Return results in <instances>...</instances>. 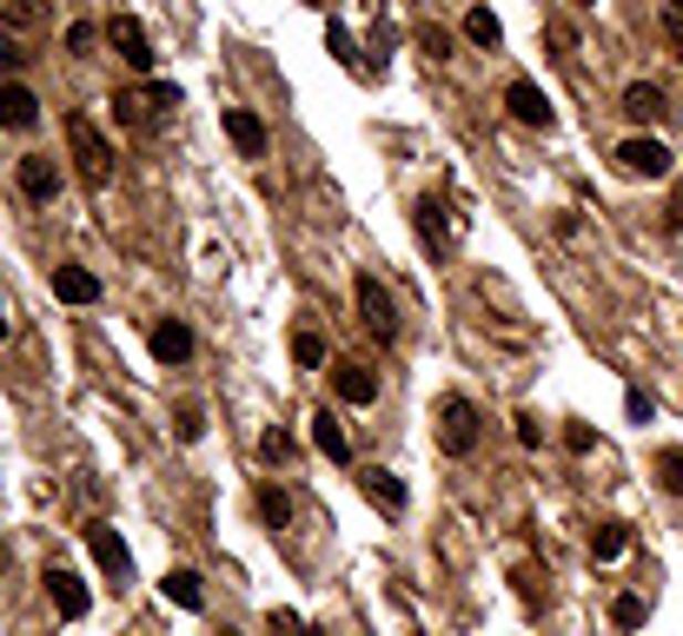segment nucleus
Wrapping results in <instances>:
<instances>
[{
  "mask_svg": "<svg viewBox=\"0 0 683 636\" xmlns=\"http://www.w3.org/2000/svg\"><path fill=\"white\" fill-rule=\"evenodd\" d=\"M66 153H73V173L86 186H106L113 179V139L86 119V113H66Z\"/></svg>",
  "mask_w": 683,
  "mask_h": 636,
  "instance_id": "obj_1",
  "label": "nucleus"
},
{
  "mask_svg": "<svg viewBox=\"0 0 683 636\" xmlns=\"http://www.w3.org/2000/svg\"><path fill=\"white\" fill-rule=\"evenodd\" d=\"M478 425H485V418H478L472 398H458V392L438 398V451H445V458H472V451H478Z\"/></svg>",
  "mask_w": 683,
  "mask_h": 636,
  "instance_id": "obj_2",
  "label": "nucleus"
},
{
  "mask_svg": "<svg viewBox=\"0 0 683 636\" xmlns=\"http://www.w3.org/2000/svg\"><path fill=\"white\" fill-rule=\"evenodd\" d=\"M352 299H359V319H365V332H372L379 345H392V338H399V299L385 292V279H379V272H359Z\"/></svg>",
  "mask_w": 683,
  "mask_h": 636,
  "instance_id": "obj_3",
  "label": "nucleus"
},
{
  "mask_svg": "<svg viewBox=\"0 0 683 636\" xmlns=\"http://www.w3.org/2000/svg\"><path fill=\"white\" fill-rule=\"evenodd\" d=\"M106 46H113V53H120V60H126L139 80H153V60H159V53H153V40H146V27H139L133 13H113V27H106Z\"/></svg>",
  "mask_w": 683,
  "mask_h": 636,
  "instance_id": "obj_4",
  "label": "nucleus"
},
{
  "mask_svg": "<svg viewBox=\"0 0 683 636\" xmlns=\"http://www.w3.org/2000/svg\"><path fill=\"white\" fill-rule=\"evenodd\" d=\"M505 106H511V119H518V126H538V133H551V126H558V106L545 100V86H538V80H511V86H505Z\"/></svg>",
  "mask_w": 683,
  "mask_h": 636,
  "instance_id": "obj_5",
  "label": "nucleus"
},
{
  "mask_svg": "<svg viewBox=\"0 0 683 636\" xmlns=\"http://www.w3.org/2000/svg\"><path fill=\"white\" fill-rule=\"evenodd\" d=\"M80 538H86V551H93V564H100V571H106L113 584H126V577H133V551H126V538H120L113 524H86Z\"/></svg>",
  "mask_w": 683,
  "mask_h": 636,
  "instance_id": "obj_6",
  "label": "nucleus"
},
{
  "mask_svg": "<svg viewBox=\"0 0 683 636\" xmlns=\"http://www.w3.org/2000/svg\"><path fill=\"white\" fill-rule=\"evenodd\" d=\"M618 166H624L631 179H664V173H671V146L651 139V133H638V139L618 146Z\"/></svg>",
  "mask_w": 683,
  "mask_h": 636,
  "instance_id": "obj_7",
  "label": "nucleus"
},
{
  "mask_svg": "<svg viewBox=\"0 0 683 636\" xmlns=\"http://www.w3.org/2000/svg\"><path fill=\"white\" fill-rule=\"evenodd\" d=\"M40 584H46V604H53V611H60L66 624H80V617L93 611V597H86V584H80L73 571H60V564H53V571H46Z\"/></svg>",
  "mask_w": 683,
  "mask_h": 636,
  "instance_id": "obj_8",
  "label": "nucleus"
},
{
  "mask_svg": "<svg viewBox=\"0 0 683 636\" xmlns=\"http://www.w3.org/2000/svg\"><path fill=\"white\" fill-rule=\"evenodd\" d=\"M0 126H7V133H27V126H40V100H33V86H20V80H0Z\"/></svg>",
  "mask_w": 683,
  "mask_h": 636,
  "instance_id": "obj_9",
  "label": "nucleus"
},
{
  "mask_svg": "<svg viewBox=\"0 0 683 636\" xmlns=\"http://www.w3.org/2000/svg\"><path fill=\"white\" fill-rule=\"evenodd\" d=\"M226 139L239 146V159H266V119L246 106H226Z\"/></svg>",
  "mask_w": 683,
  "mask_h": 636,
  "instance_id": "obj_10",
  "label": "nucleus"
},
{
  "mask_svg": "<svg viewBox=\"0 0 683 636\" xmlns=\"http://www.w3.org/2000/svg\"><path fill=\"white\" fill-rule=\"evenodd\" d=\"M146 345H153V358H159V365H186V358H193V332H186L179 319H153Z\"/></svg>",
  "mask_w": 683,
  "mask_h": 636,
  "instance_id": "obj_11",
  "label": "nucleus"
},
{
  "mask_svg": "<svg viewBox=\"0 0 683 636\" xmlns=\"http://www.w3.org/2000/svg\"><path fill=\"white\" fill-rule=\"evenodd\" d=\"M359 491H365V504H372V511H385V518H399V511H405V484H399L385 465H379V471H359Z\"/></svg>",
  "mask_w": 683,
  "mask_h": 636,
  "instance_id": "obj_12",
  "label": "nucleus"
},
{
  "mask_svg": "<svg viewBox=\"0 0 683 636\" xmlns=\"http://www.w3.org/2000/svg\"><path fill=\"white\" fill-rule=\"evenodd\" d=\"M53 299H60V305H100V279H93L86 265H60V272H53Z\"/></svg>",
  "mask_w": 683,
  "mask_h": 636,
  "instance_id": "obj_13",
  "label": "nucleus"
},
{
  "mask_svg": "<svg viewBox=\"0 0 683 636\" xmlns=\"http://www.w3.org/2000/svg\"><path fill=\"white\" fill-rule=\"evenodd\" d=\"M20 192H27V199H53V192H60V166H53L46 153H27V159H20Z\"/></svg>",
  "mask_w": 683,
  "mask_h": 636,
  "instance_id": "obj_14",
  "label": "nucleus"
},
{
  "mask_svg": "<svg viewBox=\"0 0 683 636\" xmlns=\"http://www.w3.org/2000/svg\"><path fill=\"white\" fill-rule=\"evenodd\" d=\"M624 113H631L638 126L664 119V113H671V106H664V86H651V80H631V86H624Z\"/></svg>",
  "mask_w": 683,
  "mask_h": 636,
  "instance_id": "obj_15",
  "label": "nucleus"
},
{
  "mask_svg": "<svg viewBox=\"0 0 683 636\" xmlns=\"http://www.w3.org/2000/svg\"><path fill=\"white\" fill-rule=\"evenodd\" d=\"M332 392H339L345 405H372V398H379V378H372L365 365H339V372H332Z\"/></svg>",
  "mask_w": 683,
  "mask_h": 636,
  "instance_id": "obj_16",
  "label": "nucleus"
},
{
  "mask_svg": "<svg viewBox=\"0 0 683 636\" xmlns=\"http://www.w3.org/2000/svg\"><path fill=\"white\" fill-rule=\"evenodd\" d=\"M312 445H319V458H332V465H345V458H352V438H345V425H339L332 411H319V418H312Z\"/></svg>",
  "mask_w": 683,
  "mask_h": 636,
  "instance_id": "obj_17",
  "label": "nucleus"
},
{
  "mask_svg": "<svg viewBox=\"0 0 683 636\" xmlns=\"http://www.w3.org/2000/svg\"><path fill=\"white\" fill-rule=\"evenodd\" d=\"M159 597H166V604H179V611H206L199 571H166V577H159Z\"/></svg>",
  "mask_w": 683,
  "mask_h": 636,
  "instance_id": "obj_18",
  "label": "nucleus"
},
{
  "mask_svg": "<svg viewBox=\"0 0 683 636\" xmlns=\"http://www.w3.org/2000/svg\"><path fill=\"white\" fill-rule=\"evenodd\" d=\"M624 551H631V524H618V518H611V524H598V531H591V564H618Z\"/></svg>",
  "mask_w": 683,
  "mask_h": 636,
  "instance_id": "obj_19",
  "label": "nucleus"
},
{
  "mask_svg": "<svg viewBox=\"0 0 683 636\" xmlns=\"http://www.w3.org/2000/svg\"><path fill=\"white\" fill-rule=\"evenodd\" d=\"M113 119L133 126V133H153V106H146V93H113Z\"/></svg>",
  "mask_w": 683,
  "mask_h": 636,
  "instance_id": "obj_20",
  "label": "nucleus"
},
{
  "mask_svg": "<svg viewBox=\"0 0 683 636\" xmlns=\"http://www.w3.org/2000/svg\"><path fill=\"white\" fill-rule=\"evenodd\" d=\"M465 40H472V46H498V40H505L498 13H491V7H472V13H465Z\"/></svg>",
  "mask_w": 683,
  "mask_h": 636,
  "instance_id": "obj_21",
  "label": "nucleus"
},
{
  "mask_svg": "<svg viewBox=\"0 0 683 636\" xmlns=\"http://www.w3.org/2000/svg\"><path fill=\"white\" fill-rule=\"evenodd\" d=\"M259 518H266L272 531L292 518V498H286V484H259Z\"/></svg>",
  "mask_w": 683,
  "mask_h": 636,
  "instance_id": "obj_22",
  "label": "nucleus"
},
{
  "mask_svg": "<svg viewBox=\"0 0 683 636\" xmlns=\"http://www.w3.org/2000/svg\"><path fill=\"white\" fill-rule=\"evenodd\" d=\"M418 239H425V246H445V206H438V199H418Z\"/></svg>",
  "mask_w": 683,
  "mask_h": 636,
  "instance_id": "obj_23",
  "label": "nucleus"
},
{
  "mask_svg": "<svg viewBox=\"0 0 683 636\" xmlns=\"http://www.w3.org/2000/svg\"><path fill=\"white\" fill-rule=\"evenodd\" d=\"M644 617H651V611H644V597H638V591H624V597L611 604V624H618V630H644Z\"/></svg>",
  "mask_w": 683,
  "mask_h": 636,
  "instance_id": "obj_24",
  "label": "nucleus"
},
{
  "mask_svg": "<svg viewBox=\"0 0 683 636\" xmlns=\"http://www.w3.org/2000/svg\"><path fill=\"white\" fill-rule=\"evenodd\" d=\"M292 358H299L306 372H319V365H325V338H319V332H292Z\"/></svg>",
  "mask_w": 683,
  "mask_h": 636,
  "instance_id": "obj_25",
  "label": "nucleus"
},
{
  "mask_svg": "<svg viewBox=\"0 0 683 636\" xmlns=\"http://www.w3.org/2000/svg\"><path fill=\"white\" fill-rule=\"evenodd\" d=\"M658 478H664V491H671V498H683V445L658 451Z\"/></svg>",
  "mask_w": 683,
  "mask_h": 636,
  "instance_id": "obj_26",
  "label": "nucleus"
},
{
  "mask_svg": "<svg viewBox=\"0 0 683 636\" xmlns=\"http://www.w3.org/2000/svg\"><path fill=\"white\" fill-rule=\"evenodd\" d=\"M173 431H179V445H199V438H206V411H199V405H179Z\"/></svg>",
  "mask_w": 683,
  "mask_h": 636,
  "instance_id": "obj_27",
  "label": "nucleus"
},
{
  "mask_svg": "<svg viewBox=\"0 0 683 636\" xmlns=\"http://www.w3.org/2000/svg\"><path fill=\"white\" fill-rule=\"evenodd\" d=\"M139 93H146V106H153V113H173V106H179V86H173V80H146Z\"/></svg>",
  "mask_w": 683,
  "mask_h": 636,
  "instance_id": "obj_28",
  "label": "nucleus"
},
{
  "mask_svg": "<svg viewBox=\"0 0 683 636\" xmlns=\"http://www.w3.org/2000/svg\"><path fill=\"white\" fill-rule=\"evenodd\" d=\"M93 40H100V27H93V20H73V27H66V53H80V60L93 53Z\"/></svg>",
  "mask_w": 683,
  "mask_h": 636,
  "instance_id": "obj_29",
  "label": "nucleus"
},
{
  "mask_svg": "<svg viewBox=\"0 0 683 636\" xmlns=\"http://www.w3.org/2000/svg\"><path fill=\"white\" fill-rule=\"evenodd\" d=\"M259 458H266V465H286V458H292V431H266V438H259Z\"/></svg>",
  "mask_w": 683,
  "mask_h": 636,
  "instance_id": "obj_30",
  "label": "nucleus"
},
{
  "mask_svg": "<svg viewBox=\"0 0 683 636\" xmlns=\"http://www.w3.org/2000/svg\"><path fill=\"white\" fill-rule=\"evenodd\" d=\"M545 40H551L558 53H578V27H571V20H545Z\"/></svg>",
  "mask_w": 683,
  "mask_h": 636,
  "instance_id": "obj_31",
  "label": "nucleus"
},
{
  "mask_svg": "<svg viewBox=\"0 0 683 636\" xmlns=\"http://www.w3.org/2000/svg\"><path fill=\"white\" fill-rule=\"evenodd\" d=\"M325 46H332V53H339V60H345V66H359V53H352V33H345V27H339V20H332V27H325Z\"/></svg>",
  "mask_w": 683,
  "mask_h": 636,
  "instance_id": "obj_32",
  "label": "nucleus"
},
{
  "mask_svg": "<svg viewBox=\"0 0 683 636\" xmlns=\"http://www.w3.org/2000/svg\"><path fill=\"white\" fill-rule=\"evenodd\" d=\"M20 66H27V46L13 33H0V73H20Z\"/></svg>",
  "mask_w": 683,
  "mask_h": 636,
  "instance_id": "obj_33",
  "label": "nucleus"
},
{
  "mask_svg": "<svg viewBox=\"0 0 683 636\" xmlns=\"http://www.w3.org/2000/svg\"><path fill=\"white\" fill-rule=\"evenodd\" d=\"M266 636H312V630H306L292 611H272V617H266Z\"/></svg>",
  "mask_w": 683,
  "mask_h": 636,
  "instance_id": "obj_34",
  "label": "nucleus"
},
{
  "mask_svg": "<svg viewBox=\"0 0 683 636\" xmlns=\"http://www.w3.org/2000/svg\"><path fill=\"white\" fill-rule=\"evenodd\" d=\"M418 46H425L432 60H445V53H452V33H445V27H425V33H418Z\"/></svg>",
  "mask_w": 683,
  "mask_h": 636,
  "instance_id": "obj_35",
  "label": "nucleus"
},
{
  "mask_svg": "<svg viewBox=\"0 0 683 636\" xmlns=\"http://www.w3.org/2000/svg\"><path fill=\"white\" fill-rule=\"evenodd\" d=\"M624 411H631V425H651V418H658V405H651L644 392H624Z\"/></svg>",
  "mask_w": 683,
  "mask_h": 636,
  "instance_id": "obj_36",
  "label": "nucleus"
},
{
  "mask_svg": "<svg viewBox=\"0 0 683 636\" xmlns=\"http://www.w3.org/2000/svg\"><path fill=\"white\" fill-rule=\"evenodd\" d=\"M518 445H525V451H538V445H545V425H538L531 411H518Z\"/></svg>",
  "mask_w": 683,
  "mask_h": 636,
  "instance_id": "obj_37",
  "label": "nucleus"
},
{
  "mask_svg": "<svg viewBox=\"0 0 683 636\" xmlns=\"http://www.w3.org/2000/svg\"><path fill=\"white\" fill-rule=\"evenodd\" d=\"M565 445H571V451H578V458H584V451H591V445H598V438H591V425H571V431H565Z\"/></svg>",
  "mask_w": 683,
  "mask_h": 636,
  "instance_id": "obj_38",
  "label": "nucleus"
},
{
  "mask_svg": "<svg viewBox=\"0 0 683 636\" xmlns=\"http://www.w3.org/2000/svg\"><path fill=\"white\" fill-rule=\"evenodd\" d=\"M46 13V0H20V20H40Z\"/></svg>",
  "mask_w": 683,
  "mask_h": 636,
  "instance_id": "obj_39",
  "label": "nucleus"
},
{
  "mask_svg": "<svg viewBox=\"0 0 683 636\" xmlns=\"http://www.w3.org/2000/svg\"><path fill=\"white\" fill-rule=\"evenodd\" d=\"M664 20H683V0H664Z\"/></svg>",
  "mask_w": 683,
  "mask_h": 636,
  "instance_id": "obj_40",
  "label": "nucleus"
},
{
  "mask_svg": "<svg viewBox=\"0 0 683 636\" xmlns=\"http://www.w3.org/2000/svg\"><path fill=\"white\" fill-rule=\"evenodd\" d=\"M7 564H13V544H7V538H0V571H7Z\"/></svg>",
  "mask_w": 683,
  "mask_h": 636,
  "instance_id": "obj_41",
  "label": "nucleus"
},
{
  "mask_svg": "<svg viewBox=\"0 0 683 636\" xmlns=\"http://www.w3.org/2000/svg\"><path fill=\"white\" fill-rule=\"evenodd\" d=\"M7 332H13V325H7V312H0V338H7Z\"/></svg>",
  "mask_w": 683,
  "mask_h": 636,
  "instance_id": "obj_42",
  "label": "nucleus"
},
{
  "mask_svg": "<svg viewBox=\"0 0 683 636\" xmlns=\"http://www.w3.org/2000/svg\"><path fill=\"white\" fill-rule=\"evenodd\" d=\"M578 7H598V0H578Z\"/></svg>",
  "mask_w": 683,
  "mask_h": 636,
  "instance_id": "obj_43",
  "label": "nucleus"
},
{
  "mask_svg": "<svg viewBox=\"0 0 683 636\" xmlns=\"http://www.w3.org/2000/svg\"><path fill=\"white\" fill-rule=\"evenodd\" d=\"M226 636H232V630H226Z\"/></svg>",
  "mask_w": 683,
  "mask_h": 636,
  "instance_id": "obj_44",
  "label": "nucleus"
}]
</instances>
